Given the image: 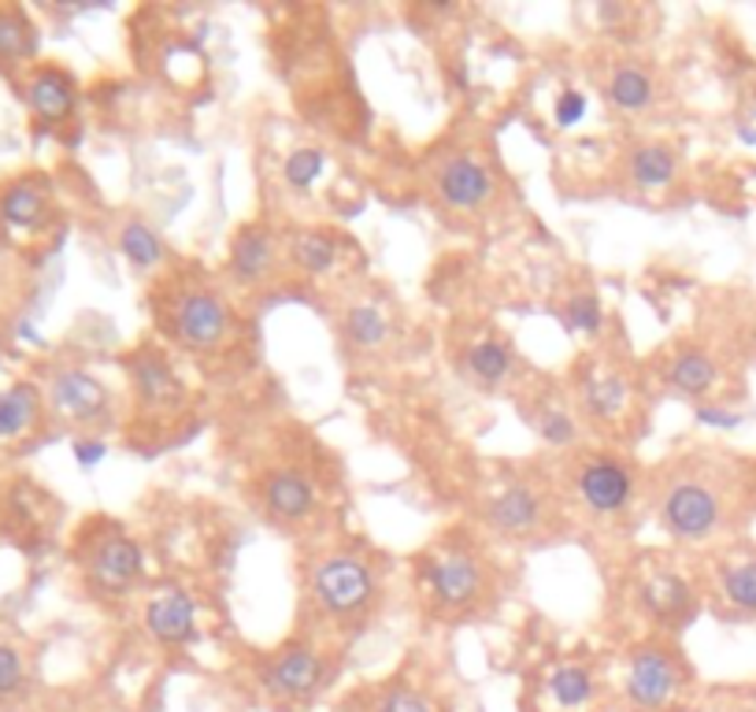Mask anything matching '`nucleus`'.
<instances>
[{
  "instance_id": "obj_1",
  "label": "nucleus",
  "mask_w": 756,
  "mask_h": 712,
  "mask_svg": "<svg viewBox=\"0 0 756 712\" xmlns=\"http://www.w3.org/2000/svg\"><path fill=\"white\" fill-rule=\"evenodd\" d=\"M415 579L426 608L442 619L483 616L497 602V568L467 531L438 535L415 557Z\"/></svg>"
},
{
  "instance_id": "obj_2",
  "label": "nucleus",
  "mask_w": 756,
  "mask_h": 712,
  "mask_svg": "<svg viewBox=\"0 0 756 712\" xmlns=\"http://www.w3.org/2000/svg\"><path fill=\"white\" fill-rule=\"evenodd\" d=\"M382 602L375 557L364 546H326L304 561V605L334 627L356 630Z\"/></svg>"
},
{
  "instance_id": "obj_3",
  "label": "nucleus",
  "mask_w": 756,
  "mask_h": 712,
  "mask_svg": "<svg viewBox=\"0 0 756 712\" xmlns=\"http://www.w3.org/2000/svg\"><path fill=\"white\" fill-rule=\"evenodd\" d=\"M478 520L500 542L538 546L553 542L560 535V497L553 483L538 472H508L500 475L494 490L486 494Z\"/></svg>"
},
{
  "instance_id": "obj_4",
  "label": "nucleus",
  "mask_w": 756,
  "mask_h": 712,
  "mask_svg": "<svg viewBox=\"0 0 756 712\" xmlns=\"http://www.w3.org/2000/svg\"><path fill=\"white\" fill-rule=\"evenodd\" d=\"M657 520L676 542L701 546L709 538H716L727 524V497L723 486L709 467L682 461L671 472H660L657 479Z\"/></svg>"
},
{
  "instance_id": "obj_5",
  "label": "nucleus",
  "mask_w": 756,
  "mask_h": 712,
  "mask_svg": "<svg viewBox=\"0 0 756 712\" xmlns=\"http://www.w3.org/2000/svg\"><path fill=\"white\" fill-rule=\"evenodd\" d=\"M160 331L190 353H219L234 338V315L216 287L201 279H175L156 301Z\"/></svg>"
},
{
  "instance_id": "obj_6",
  "label": "nucleus",
  "mask_w": 756,
  "mask_h": 712,
  "mask_svg": "<svg viewBox=\"0 0 756 712\" xmlns=\"http://www.w3.org/2000/svg\"><path fill=\"white\" fill-rule=\"evenodd\" d=\"M571 398H575L579 416H586L597 431L619 434L623 423H630L638 404V382L627 364L612 356H582L571 379Z\"/></svg>"
},
{
  "instance_id": "obj_7",
  "label": "nucleus",
  "mask_w": 756,
  "mask_h": 712,
  "mask_svg": "<svg viewBox=\"0 0 756 712\" xmlns=\"http://www.w3.org/2000/svg\"><path fill=\"white\" fill-rule=\"evenodd\" d=\"M568 475L579 505L597 520H619L623 513H630L641 483L635 461L608 450H582Z\"/></svg>"
},
{
  "instance_id": "obj_8",
  "label": "nucleus",
  "mask_w": 756,
  "mask_h": 712,
  "mask_svg": "<svg viewBox=\"0 0 756 712\" xmlns=\"http://www.w3.org/2000/svg\"><path fill=\"white\" fill-rule=\"evenodd\" d=\"M687 683V665H682V654L663 643H641L630 649L627 660V701L638 712H660L668 709L676 694Z\"/></svg>"
},
{
  "instance_id": "obj_9",
  "label": "nucleus",
  "mask_w": 756,
  "mask_h": 712,
  "mask_svg": "<svg viewBox=\"0 0 756 712\" xmlns=\"http://www.w3.org/2000/svg\"><path fill=\"white\" fill-rule=\"evenodd\" d=\"M635 605L660 627H687L698 616V590L682 572L663 564H646L635 579Z\"/></svg>"
},
{
  "instance_id": "obj_10",
  "label": "nucleus",
  "mask_w": 756,
  "mask_h": 712,
  "mask_svg": "<svg viewBox=\"0 0 756 712\" xmlns=\"http://www.w3.org/2000/svg\"><path fill=\"white\" fill-rule=\"evenodd\" d=\"M145 572V553H141L138 538H130L122 527L108 524L105 531L89 538L86 553V575L89 583L105 594H122L130 590Z\"/></svg>"
},
{
  "instance_id": "obj_11",
  "label": "nucleus",
  "mask_w": 756,
  "mask_h": 712,
  "mask_svg": "<svg viewBox=\"0 0 756 712\" xmlns=\"http://www.w3.org/2000/svg\"><path fill=\"white\" fill-rule=\"evenodd\" d=\"M315 508H320V494H315V483L304 467L279 464V467H271V472H263L260 513L268 516L274 527L298 531V527L312 520Z\"/></svg>"
},
{
  "instance_id": "obj_12",
  "label": "nucleus",
  "mask_w": 756,
  "mask_h": 712,
  "mask_svg": "<svg viewBox=\"0 0 756 712\" xmlns=\"http://www.w3.org/2000/svg\"><path fill=\"white\" fill-rule=\"evenodd\" d=\"M326 683V657L309 643H293L268 657L260 668V687L274 701H309Z\"/></svg>"
},
{
  "instance_id": "obj_13",
  "label": "nucleus",
  "mask_w": 756,
  "mask_h": 712,
  "mask_svg": "<svg viewBox=\"0 0 756 712\" xmlns=\"http://www.w3.org/2000/svg\"><path fill=\"white\" fill-rule=\"evenodd\" d=\"M130 386H134L138 401L152 412H179L186 404V382L179 379L171 356L156 345H141L127 360Z\"/></svg>"
},
{
  "instance_id": "obj_14",
  "label": "nucleus",
  "mask_w": 756,
  "mask_h": 712,
  "mask_svg": "<svg viewBox=\"0 0 756 712\" xmlns=\"http://www.w3.org/2000/svg\"><path fill=\"white\" fill-rule=\"evenodd\" d=\"M434 190L449 208L456 212H478L489 205L497 190V179L483 160L472 152H453L434 171Z\"/></svg>"
},
{
  "instance_id": "obj_15",
  "label": "nucleus",
  "mask_w": 756,
  "mask_h": 712,
  "mask_svg": "<svg viewBox=\"0 0 756 712\" xmlns=\"http://www.w3.org/2000/svg\"><path fill=\"white\" fill-rule=\"evenodd\" d=\"M279 246H282L279 234L268 223H245L230 241V257H227L230 279L245 290L268 287L274 274H279Z\"/></svg>"
},
{
  "instance_id": "obj_16",
  "label": "nucleus",
  "mask_w": 756,
  "mask_h": 712,
  "mask_svg": "<svg viewBox=\"0 0 756 712\" xmlns=\"http://www.w3.org/2000/svg\"><path fill=\"white\" fill-rule=\"evenodd\" d=\"M145 627L160 646L182 649L197 643V605L182 586L160 590L145 608Z\"/></svg>"
},
{
  "instance_id": "obj_17",
  "label": "nucleus",
  "mask_w": 756,
  "mask_h": 712,
  "mask_svg": "<svg viewBox=\"0 0 756 712\" xmlns=\"http://www.w3.org/2000/svg\"><path fill=\"white\" fill-rule=\"evenodd\" d=\"M660 379L668 390L682 393V398H704L716 386L720 368L698 345H679L668 356H660Z\"/></svg>"
},
{
  "instance_id": "obj_18",
  "label": "nucleus",
  "mask_w": 756,
  "mask_h": 712,
  "mask_svg": "<svg viewBox=\"0 0 756 712\" xmlns=\"http://www.w3.org/2000/svg\"><path fill=\"white\" fill-rule=\"evenodd\" d=\"M523 420L538 434V442L549 445V450H571V445H579V420L557 393H546V390L530 393V404H523Z\"/></svg>"
},
{
  "instance_id": "obj_19",
  "label": "nucleus",
  "mask_w": 756,
  "mask_h": 712,
  "mask_svg": "<svg viewBox=\"0 0 756 712\" xmlns=\"http://www.w3.org/2000/svg\"><path fill=\"white\" fill-rule=\"evenodd\" d=\"M53 401L64 416H75V420H105L108 416V386L94 379L89 371L67 368L53 379Z\"/></svg>"
},
{
  "instance_id": "obj_20",
  "label": "nucleus",
  "mask_w": 756,
  "mask_h": 712,
  "mask_svg": "<svg viewBox=\"0 0 756 712\" xmlns=\"http://www.w3.org/2000/svg\"><path fill=\"white\" fill-rule=\"evenodd\" d=\"M516 364H519L516 349L505 338H494V334L475 338L464 349V371L472 375L478 386H486V390H497V386H505L512 379Z\"/></svg>"
},
{
  "instance_id": "obj_21",
  "label": "nucleus",
  "mask_w": 756,
  "mask_h": 712,
  "mask_svg": "<svg viewBox=\"0 0 756 712\" xmlns=\"http://www.w3.org/2000/svg\"><path fill=\"white\" fill-rule=\"evenodd\" d=\"M26 100H30V108H34L41 119H48V123H60V119H67L71 111H75L78 86H75V78H71L67 71L41 67L37 75L30 78Z\"/></svg>"
},
{
  "instance_id": "obj_22",
  "label": "nucleus",
  "mask_w": 756,
  "mask_h": 712,
  "mask_svg": "<svg viewBox=\"0 0 756 712\" xmlns=\"http://www.w3.org/2000/svg\"><path fill=\"white\" fill-rule=\"evenodd\" d=\"M627 175L641 190H663V186H671V182H676V175H679V152L671 149V145H663V141H646V145L630 149Z\"/></svg>"
},
{
  "instance_id": "obj_23",
  "label": "nucleus",
  "mask_w": 756,
  "mask_h": 712,
  "mask_svg": "<svg viewBox=\"0 0 756 712\" xmlns=\"http://www.w3.org/2000/svg\"><path fill=\"white\" fill-rule=\"evenodd\" d=\"M605 94L619 111H646L657 100V83L641 64H619L608 75Z\"/></svg>"
},
{
  "instance_id": "obj_24",
  "label": "nucleus",
  "mask_w": 756,
  "mask_h": 712,
  "mask_svg": "<svg viewBox=\"0 0 756 712\" xmlns=\"http://www.w3.org/2000/svg\"><path fill=\"white\" fill-rule=\"evenodd\" d=\"M290 260L298 263L304 274H326L338 268L342 241L326 230H301L290 238Z\"/></svg>"
},
{
  "instance_id": "obj_25",
  "label": "nucleus",
  "mask_w": 756,
  "mask_h": 712,
  "mask_svg": "<svg viewBox=\"0 0 756 712\" xmlns=\"http://www.w3.org/2000/svg\"><path fill=\"white\" fill-rule=\"evenodd\" d=\"M720 594L731 608L745 616H756V557H738V561H723L716 572Z\"/></svg>"
},
{
  "instance_id": "obj_26",
  "label": "nucleus",
  "mask_w": 756,
  "mask_h": 712,
  "mask_svg": "<svg viewBox=\"0 0 756 712\" xmlns=\"http://www.w3.org/2000/svg\"><path fill=\"white\" fill-rule=\"evenodd\" d=\"M119 252L127 257L130 268H138V271L160 268L163 257H168V249H163V238L149 227V223H141V219H130L127 227L119 230Z\"/></svg>"
},
{
  "instance_id": "obj_27",
  "label": "nucleus",
  "mask_w": 756,
  "mask_h": 712,
  "mask_svg": "<svg viewBox=\"0 0 756 712\" xmlns=\"http://www.w3.org/2000/svg\"><path fill=\"white\" fill-rule=\"evenodd\" d=\"M342 334L349 338L356 349H378V345L390 342V320H386L382 309L375 304H353L342 315Z\"/></svg>"
},
{
  "instance_id": "obj_28",
  "label": "nucleus",
  "mask_w": 756,
  "mask_h": 712,
  "mask_svg": "<svg viewBox=\"0 0 756 712\" xmlns=\"http://www.w3.org/2000/svg\"><path fill=\"white\" fill-rule=\"evenodd\" d=\"M549 694L560 709H582L597 694V679L586 665H560L549 676Z\"/></svg>"
},
{
  "instance_id": "obj_29",
  "label": "nucleus",
  "mask_w": 756,
  "mask_h": 712,
  "mask_svg": "<svg viewBox=\"0 0 756 712\" xmlns=\"http://www.w3.org/2000/svg\"><path fill=\"white\" fill-rule=\"evenodd\" d=\"M37 420V390L26 382L0 393V439H15Z\"/></svg>"
},
{
  "instance_id": "obj_30",
  "label": "nucleus",
  "mask_w": 756,
  "mask_h": 712,
  "mask_svg": "<svg viewBox=\"0 0 756 712\" xmlns=\"http://www.w3.org/2000/svg\"><path fill=\"white\" fill-rule=\"evenodd\" d=\"M37 53V30L19 8H0V56L26 60Z\"/></svg>"
},
{
  "instance_id": "obj_31",
  "label": "nucleus",
  "mask_w": 756,
  "mask_h": 712,
  "mask_svg": "<svg viewBox=\"0 0 756 712\" xmlns=\"http://www.w3.org/2000/svg\"><path fill=\"white\" fill-rule=\"evenodd\" d=\"M48 201H45V190L30 186V182H19L0 197V216H4L12 227H34V223L45 216Z\"/></svg>"
},
{
  "instance_id": "obj_32",
  "label": "nucleus",
  "mask_w": 756,
  "mask_h": 712,
  "mask_svg": "<svg viewBox=\"0 0 756 712\" xmlns=\"http://www.w3.org/2000/svg\"><path fill=\"white\" fill-rule=\"evenodd\" d=\"M560 320L571 334H586V338H597L601 327H605V309H601L597 293L594 290H579L571 293L560 309Z\"/></svg>"
},
{
  "instance_id": "obj_33",
  "label": "nucleus",
  "mask_w": 756,
  "mask_h": 712,
  "mask_svg": "<svg viewBox=\"0 0 756 712\" xmlns=\"http://www.w3.org/2000/svg\"><path fill=\"white\" fill-rule=\"evenodd\" d=\"M323 171H326V152L315 149V145H304V149H293L290 157H285L282 179L290 190H312Z\"/></svg>"
},
{
  "instance_id": "obj_34",
  "label": "nucleus",
  "mask_w": 756,
  "mask_h": 712,
  "mask_svg": "<svg viewBox=\"0 0 756 712\" xmlns=\"http://www.w3.org/2000/svg\"><path fill=\"white\" fill-rule=\"evenodd\" d=\"M375 712H438V709H434V701L423 694V690H415L408 683H397V687H386L382 694H378Z\"/></svg>"
},
{
  "instance_id": "obj_35",
  "label": "nucleus",
  "mask_w": 756,
  "mask_h": 712,
  "mask_svg": "<svg viewBox=\"0 0 756 712\" xmlns=\"http://www.w3.org/2000/svg\"><path fill=\"white\" fill-rule=\"evenodd\" d=\"M586 111H590V100H586L582 89H560V97L553 105V123L560 130H571V127H579L582 119H586Z\"/></svg>"
},
{
  "instance_id": "obj_36",
  "label": "nucleus",
  "mask_w": 756,
  "mask_h": 712,
  "mask_svg": "<svg viewBox=\"0 0 756 712\" xmlns=\"http://www.w3.org/2000/svg\"><path fill=\"white\" fill-rule=\"evenodd\" d=\"M23 687V657L12 646H0V694H12Z\"/></svg>"
},
{
  "instance_id": "obj_37",
  "label": "nucleus",
  "mask_w": 756,
  "mask_h": 712,
  "mask_svg": "<svg viewBox=\"0 0 756 712\" xmlns=\"http://www.w3.org/2000/svg\"><path fill=\"white\" fill-rule=\"evenodd\" d=\"M698 420L704 427H716V431H734V427H742V412L723 409V404H698Z\"/></svg>"
},
{
  "instance_id": "obj_38",
  "label": "nucleus",
  "mask_w": 756,
  "mask_h": 712,
  "mask_svg": "<svg viewBox=\"0 0 756 712\" xmlns=\"http://www.w3.org/2000/svg\"><path fill=\"white\" fill-rule=\"evenodd\" d=\"M108 456V445L100 442V439H78L75 442V461H78V467H97L100 461H105Z\"/></svg>"
}]
</instances>
